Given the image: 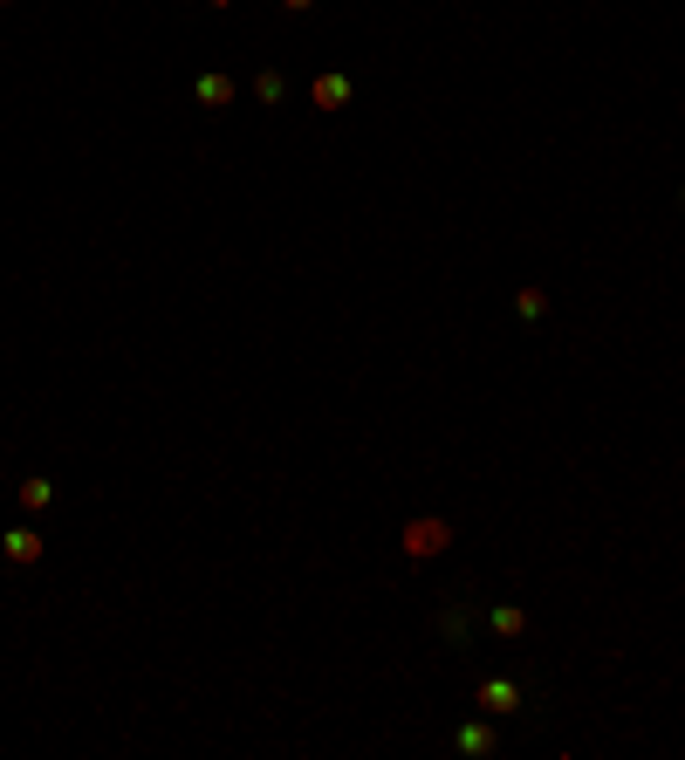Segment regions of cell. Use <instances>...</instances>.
I'll use <instances>...</instances> for the list:
<instances>
[{"mask_svg": "<svg viewBox=\"0 0 685 760\" xmlns=\"http://www.w3.org/2000/svg\"><path fill=\"white\" fill-rule=\"evenodd\" d=\"M316 104H322V110L350 104V82H342V76H322V82H316Z\"/></svg>", "mask_w": 685, "mask_h": 760, "instance_id": "277c9868", "label": "cell"}, {"mask_svg": "<svg viewBox=\"0 0 685 760\" xmlns=\"http://www.w3.org/2000/svg\"><path fill=\"white\" fill-rule=\"evenodd\" d=\"M289 7H309V0H289Z\"/></svg>", "mask_w": 685, "mask_h": 760, "instance_id": "ba28073f", "label": "cell"}, {"mask_svg": "<svg viewBox=\"0 0 685 760\" xmlns=\"http://www.w3.org/2000/svg\"><path fill=\"white\" fill-rule=\"evenodd\" d=\"M0 549H7V562H35V555H42V534H35V527H14Z\"/></svg>", "mask_w": 685, "mask_h": 760, "instance_id": "3957f363", "label": "cell"}, {"mask_svg": "<svg viewBox=\"0 0 685 760\" xmlns=\"http://www.w3.org/2000/svg\"><path fill=\"white\" fill-rule=\"evenodd\" d=\"M480 706H487V712H501V719H507V712L521 706V692H514V685H501V679H487V685H480Z\"/></svg>", "mask_w": 685, "mask_h": 760, "instance_id": "6da1fadb", "label": "cell"}, {"mask_svg": "<svg viewBox=\"0 0 685 760\" xmlns=\"http://www.w3.org/2000/svg\"><path fill=\"white\" fill-rule=\"evenodd\" d=\"M459 747H466V754H487V747H494V733H487V726H466V733H459Z\"/></svg>", "mask_w": 685, "mask_h": 760, "instance_id": "52a82bcc", "label": "cell"}, {"mask_svg": "<svg viewBox=\"0 0 685 760\" xmlns=\"http://www.w3.org/2000/svg\"><path fill=\"white\" fill-rule=\"evenodd\" d=\"M227 96H234V82H227V76H206V82H199V104H227Z\"/></svg>", "mask_w": 685, "mask_h": 760, "instance_id": "8992f818", "label": "cell"}, {"mask_svg": "<svg viewBox=\"0 0 685 760\" xmlns=\"http://www.w3.org/2000/svg\"><path fill=\"white\" fill-rule=\"evenodd\" d=\"M439 541H446V521H419V527H404V549H412V555H432Z\"/></svg>", "mask_w": 685, "mask_h": 760, "instance_id": "7a4b0ae2", "label": "cell"}, {"mask_svg": "<svg viewBox=\"0 0 685 760\" xmlns=\"http://www.w3.org/2000/svg\"><path fill=\"white\" fill-rule=\"evenodd\" d=\"M212 7H227V0H212Z\"/></svg>", "mask_w": 685, "mask_h": 760, "instance_id": "9c48e42d", "label": "cell"}, {"mask_svg": "<svg viewBox=\"0 0 685 760\" xmlns=\"http://www.w3.org/2000/svg\"><path fill=\"white\" fill-rule=\"evenodd\" d=\"M49 500H55L49 480H21V507H49Z\"/></svg>", "mask_w": 685, "mask_h": 760, "instance_id": "5b68a950", "label": "cell"}]
</instances>
